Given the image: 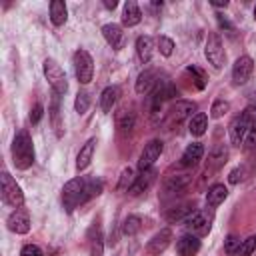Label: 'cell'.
<instances>
[{"label":"cell","instance_id":"cell-1","mask_svg":"<svg viewBox=\"0 0 256 256\" xmlns=\"http://www.w3.org/2000/svg\"><path fill=\"white\" fill-rule=\"evenodd\" d=\"M12 162L18 170H28L34 164V144L26 130H18L12 142Z\"/></svg>","mask_w":256,"mask_h":256},{"label":"cell","instance_id":"cell-2","mask_svg":"<svg viewBox=\"0 0 256 256\" xmlns=\"http://www.w3.org/2000/svg\"><path fill=\"white\" fill-rule=\"evenodd\" d=\"M86 202V178H72L62 188V206L72 214L80 204Z\"/></svg>","mask_w":256,"mask_h":256},{"label":"cell","instance_id":"cell-3","mask_svg":"<svg viewBox=\"0 0 256 256\" xmlns=\"http://www.w3.org/2000/svg\"><path fill=\"white\" fill-rule=\"evenodd\" d=\"M44 76L52 88L54 94H64L68 90V82H66V74L62 70V66L54 60V58H46L44 60Z\"/></svg>","mask_w":256,"mask_h":256},{"label":"cell","instance_id":"cell-4","mask_svg":"<svg viewBox=\"0 0 256 256\" xmlns=\"http://www.w3.org/2000/svg\"><path fill=\"white\" fill-rule=\"evenodd\" d=\"M0 182H2V200L12 208H20L24 204V194L22 188L16 184V180L8 172H2Z\"/></svg>","mask_w":256,"mask_h":256},{"label":"cell","instance_id":"cell-5","mask_svg":"<svg viewBox=\"0 0 256 256\" xmlns=\"http://www.w3.org/2000/svg\"><path fill=\"white\" fill-rule=\"evenodd\" d=\"M184 226L188 230V234H194V236H206L210 232V226H212V214L208 210H194L186 220H184Z\"/></svg>","mask_w":256,"mask_h":256},{"label":"cell","instance_id":"cell-6","mask_svg":"<svg viewBox=\"0 0 256 256\" xmlns=\"http://www.w3.org/2000/svg\"><path fill=\"white\" fill-rule=\"evenodd\" d=\"M204 54H206V60L216 68L220 70L224 66V60H226V52L222 48V40H220V34L218 32H210L208 38H206V46H204Z\"/></svg>","mask_w":256,"mask_h":256},{"label":"cell","instance_id":"cell-7","mask_svg":"<svg viewBox=\"0 0 256 256\" xmlns=\"http://www.w3.org/2000/svg\"><path fill=\"white\" fill-rule=\"evenodd\" d=\"M72 62H74V72H76L78 82L80 84H88L92 80V76H94V60H92V56L86 50L80 48V50L74 52Z\"/></svg>","mask_w":256,"mask_h":256},{"label":"cell","instance_id":"cell-8","mask_svg":"<svg viewBox=\"0 0 256 256\" xmlns=\"http://www.w3.org/2000/svg\"><path fill=\"white\" fill-rule=\"evenodd\" d=\"M160 154H162V140H156V138L150 140V142L144 146V150H142V154H140V160H138L140 172L152 168L154 162L160 158Z\"/></svg>","mask_w":256,"mask_h":256},{"label":"cell","instance_id":"cell-9","mask_svg":"<svg viewBox=\"0 0 256 256\" xmlns=\"http://www.w3.org/2000/svg\"><path fill=\"white\" fill-rule=\"evenodd\" d=\"M252 70H254V60L250 56H240L234 66H232V80L236 86L240 84H246L248 78L252 76Z\"/></svg>","mask_w":256,"mask_h":256},{"label":"cell","instance_id":"cell-10","mask_svg":"<svg viewBox=\"0 0 256 256\" xmlns=\"http://www.w3.org/2000/svg\"><path fill=\"white\" fill-rule=\"evenodd\" d=\"M170 240H172V230H170V228H162L160 232H156V234L148 240L146 252H148L150 256H158V254H162V252L168 248Z\"/></svg>","mask_w":256,"mask_h":256},{"label":"cell","instance_id":"cell-11","mask_svg":"<svg viewBox=\"0 0 256 256\" xmlns=\"http://www.w3.org/2000/svg\"><path fill=\"white\" fill-rule=\"evenodd\" d=\"M102 36H104V40H106L114 50L124 48L126 34H124V30H122V26H118V24H114V22L104 24V26H102Z\"/></svg>","mask_w":256,"mask_h":256},{"label":"cell","instance_id":"cell-12","mask_svg":"<svg viewBox=\"0 0 256 256\" xmlns=\"http://www.w3.org/2000/svg\"><path fill=\"white\" fill-rule=\"evenodd\" d=\"M6 224H8V228H10L12 232H16V234H26V232L30 230V216H28L26 210L16 208V210L8 216Z\"/></svg>","mask_w":256,"mask_h":256},{"label":"cell","instance_id":"cell-13","mask_svg":"<svg viewBox=\"0 0 256 256\" xmlns=\"http://www.w3.org/2000/svg\"><path fill=\"white\" fill-rule=\"evenodd\" d=\"M252 128L246 124V120L242 118V114L240 116H236L232 122H230V126H228V132H230V140H232V144L234 146H240L244 140H246V136H248V132H250Z\"/></svg>","mask_w":256,"mask_h":256},{"label":"cell","instance_id":"cell-14","mask_svg":"<svg viewBox=\"0 0 256 256\" xmlns=\"http://www.w3.org/2000/svg\"><path fill=\"white\" fill-rule=\"evenodd\" d=\"M192 182V176L190 174H174V176H168L164 180V194L170 196V194H180L188 188V184Z\"/></svg>","mask_w":256,"mask_h":256},{"label":"cell","instance_id":"cell-15","mask_svg":"<svg viewBox=\"0 0 256 256\" xmlns=\"http://www.w3.org/2000/svg\"><path fill=\"white\" fill-rule=\"evenodd\" d=\"M196 110H198L196 102H192V100H178V102L170 108V120L182 122V120H186V118H192V116H194L192 112H196Z\"/></svg>","mask_w":256,"mask_h":256},{"label":"cell","instance_id":"cell-16","mask_svg":"<svg viewBox=\"0 0 256 256\" xmlns=\"http://www.w3.org/2000/svg\"><path fill=\"white\" fill-rule=\"evenodd\" d=\"M198 250H200V240H198V236H194V234H184V236H180L178 242H176V252H178V256H196Z\"/></svg>","mask_w":256,"mask_h":256},{"label":"cell","instance_id":"cell-17","mask_svg":"<svg viewBox=\"0 0 256 256\" xmlns=\"http://www.w3.org/2000/svg\"><path fill=\"white\" fill-rule=\"evenodd\" d=\"M202 154H204V146L200 142H192L186 146V150L180 158V164L182 166H196L202 160Z\"/></svg>","mask_w":256,"mask_h":256},{"label":"cell","instance_id":"cell-18","mask_svg":"<svg viewBox=\"0 0 256 256\" xmlns=\"http://www.w3.org/2000/svg\"><path fill=\"white\" fill-rule=\"evenodd\" d=\"M140 20H142V12H140L138 4L134 0H128L124 4V12H122V24L128 26V28H132V26L140 24Z\"/></svg>","mask_w":256,"mask_h":256},{"label":"cell","instance_id":"cell-19","mask_svg":"<svg viewBox=\"0 0 256 256\" xmlns=\"http://www.w3.org/2000/svg\"><path fill=\"white\" fill-rule=\"evenodd\" d=\"M152 52H154V40L150 36H138L136 38V54L142 64H148L152 60Z\"/></svg>","mask_w":256,"mask_h":256},{"label":"cell","instance_id":"cell-20","mask_svg":"<svg viewBox=\"0 0 256 256\" xmlns=\"http://www.w3.org/2000/svg\"><path fill=\"white\" fill-rule=\"evenodd\" d=\"M94 148H96V138H88L86 144L80 148L78 156H76V170H86L90 160H92V154H94Z\"/></svg>","mask_w":256,"mask_h":256},{"label":"cell","instance_id":"cell-21","mask_svg":"<svg viewBox=\"0 0 256 256\" xmlns=\"http://www.w3.org/2000/svg\"><path fill=\"white\" fill-rule=\"evenodd\" d=\"M158 84L156 80V74L152 70H144L138 74V80H136V92L138 94H148L154 90V86Z\"/></svg>","mask_w":256,"mask_h":256},{"label":"cell","instance_id":"cell-22","mask_svg":"<svg viewBox=\"0 0 256 256\" xmlns=\"http://www.w3.org/2000/svg\"><path fill=\"white\" fill-rule=\"evenodd\" d=\"M154 170L152 168H148V170H142L140 172V176H136V180H134V184H132V188H130V194L132 196H138V194H142L144 190H148V186L152 184V180H154Z\"/></svg>","mask_w":256,"mask_h":256},{"label":"cell","instance_id":"cell-23","mask_svg":"<svg viewBox=\"0 0 256 256\" xmlns=\"http://www.w3.org/2000/svg\"><path fill=\"white\" fill-rule=\"evenodd\" d=\"M226 196H228V188L224 184H212L206 192V204L210 208H216L218 204H222L226 200Z\"/></svg>","mask_w":256,"mask_h":256},{"label":"cell","instance_id":"cell-24","mask_svg":"<svg viewBox=\"0 0 256 256\" xmlns=\"http://www.w3.org/2000/svg\"><path fill=\"white\" fill-rule=\"evenodd\" d=\"M118 96H120V88H118V86H108V88H104L102 94H100V108H102V112H106V114L112 112V108H114Z\"/></svg>","mask_w":256,"mask_h":256},{"label":"cell","instance_id":"cell-25","mask_svg":"<svg viewBox=\"0 0 256 256\" xmlns=\"http://www.w3.org/2000/svg\"><path fill=\"white\" fill-rule=\"evenodd\" d=\"M134 124H136L134 112L122 108V110L118 112V116H116V128H118V132H120V134H128V132L134 128Z\"/></svg>","mask_w":256,"mask_h":256},{"label":"cell","instance_id":"cell-26","mask_svg":"<svg viewBox=\"0 0 256 256\" xmlns=\"http://www.w3.org/2000/svg\"><path fill=\"white\" fill-rule=\"evenodd\" d=\"M68 18V10H66V4L62 0H52L50 2V20L54 26H62Z\"/></svg>","mask_w":256,"mask_h":256},{"label":"cell","instance_id":"cell-27","mask_svg":"<svg viewBox=\"0 0 256 256\" xmlns=\"http://www.w3.org/2000/svg\"><path fill=\"white\" fill-rule=\"evenodd\" d=\"M208 128V116L204 112H196L190 120H188V130L192 136H202Z\"/></svg>","mask_w":256,"mask_h":256},{"label":"cell","instance_id":"cell-28","mask_svg":"<svg viewBox=\"0 0 256 256\" xmlns=\"http://www.w3.org/2000/svg\"><path fill=\"white\" fill-rule=\"evenodd\" d=\"M88 242H90V256H102L104 254V244H102V234L98 224H94L88 232Z\"/></svg>","mask_w":256,"mask_h":256},{"label":"cell","instance_id":"cell-29","mask_svg":"<svg viewBox=\"0 0 256 256\" xmlns=\"http://www.w3.org/2000/svg\"><path fill=\"white\" fill-rule=\"evenodd\" d=\"M226 158H228V150H226L224 146H216V148L210 152V156H208V168H210V170H218L220 166H224ZM208 168H206V170H208Z\"/></svg>","mask_w":256,"mask_h":256},{"label":"cell","instance_id":"cell-30","mask_svg":"<svg viewBox=\"0 0 256 256\" xmlns=\"http://www.w3.org/2000/svg\"><path fill=\"white\" fill-rule=\"evenodd\" d=\"M192 212H194V210H192L190 204H182V206H178V208H170V210L166 212V220H168V222H184Z\"/></svg>","mask_w":256,"mask_h":256},{"label":"cell","instance_id":"cell-31","mask_svg":"<svg viewBox=\"0 0 256 256\" xmlns=\"http://www.w3.org/2000/svg\"><path fill=\"white\" fill-rule=\"evenodd\" d=\"M50 116H52V126H54V130H56V136H62V122H60V100H58V94H54V98H52Z\"/></svg>","mask_w":256,"mask_h":256},{"label":"cell","instance_id":"cell-32","mask_svg":"<svg viewBox=\"0 0 256 256\" xmlns=\"http://www.w3.org/2000/svg\"><path fill=\"white\" fill-rule=\"evenodd\" d=\"M140 228H142V220H140V216H134V214L128 216L124 220V224H122V232L126 236H136L140 232Z\"/></svg>","mask_w":256,"mask_h":256},{"label":"cell","instance_id":"cell-33","mask_svg":"<svg viewBox=\"0 0 256 256\" xmlns=\"http://www.w3.org/2000/svg\"><path fill=\"white\" fill-rule=\"evenodd\" d=\"M134 180H136V176H134V170L128 166V168H124L122 170V174H120V180H118V192H124V190H128L130 192V188H132V184H134Z\"/></svg>","mask_w":256,"mask_h":256},{"label":"cell","instance_id":"cell-34","mask_svg":"<svg viewBox=\"0 0 256 256\" xmlns=\"http://www.w3.org/2000/svg\"><path fill=\"white\" fill-rule=\"evenodd\" d=\"M102 188H104V184L100 178H86V200L98 196L102 192Z\"/></svg>","mask_w":256,"mask_h":256},{"label":"cell","instance_id":"cell-35","mask_svg":"<svg viewBox=\"0 0 256 256\" xmlns=\"http://www.w3.org/2000/svg\"><path fill=\"white\" fill-rule=\"evenodd\" d=\"M74 108H76V112L78 114H86V110L90 108V96H88V92H78L76 94V100H74Z\"/></svg>","mask_w":256,"mask_h":256},{"label":"cell","instance_id":"cell-36","mask_svg":"<svg viewBox=\"0 0 256 256\" xmlns=\"http://www.w3.org/2000/svg\"><path fill=\"white\" fill-rule=\"evenodd\" d=\"M156 44H158V50H160L162 56H170L174 52V40L168 38V36H158Z\"/></svg>","mask_w":256,"mask_h":256},{"label":"cell","instance_id":"cell-37","mask_svg":"<svg viewBox=\"0 0 256 256\" xmlns=\"http://www.w3.org/2000/svg\"><path fill=\"white\" fill-rule=\"evenodd\" d=\"M186 72L192 76V80H194L196 88H198V90H204V86H206V76H204V72H202V70H198L196 66H188V68H186Z\"/></svg>","mask_w":256,"mask_h":256},{"label":"cell","instance_id":"cell-38","mask_svg":"<svg viewBox=\"0 0 256 256\" xmlns=\"http://www.w3.org/2000/svg\"><path fill=\"white\" fill-rule=\"evenodd\" d=\"M228 110H230V104L226 100H214V104L210 108V116L212 118H222Z\"/></svg>","mask_w":256,"mask_h":256},{"label":"cell","instance_id":"cell-39","mask_svg":"<svg viewBox=\"0 0 256 256\" xmlns=\"http://www.w3.org/2000/svg\"><path fill=\"white\" fill-rule=\"evenodd\" d=\"M254 250H256V236H248L246 240H242L238 248V256H252Z\"/></svg>","mask_w":256,"mask_h":256},{"label":"cell","instance_id":"cell-40","mask_svg":"<svg viewBox=\"0 0 256 256\" xmlns=\"http://www.w3.org/2000/svg\"><path fill=\"white\" fill-rule=\"evenodd\" d=\"M216 22H218L220 30L226 32L228 36H234V34H236V26L228 20V16H224V14H216Z\"/></svg>","mask_w":256,"mask_h":256},{"label":"cell","instance_id":"cell-41","mask_svg":"<svg viewBox=\"0 0 256 256\" xmlns=\"http://www.w3.org/2000/svg\"><path fill=\"white\" fill-rule=\"evenodd\" d=\"M240 244H242V240H240L238 236L230 234V236L224 240V252H226V254H238V248H240Z\"/></svg>","mask_w":256,"mask_h":256},{"label":"cell","instance_id":"cell-42","mask_svg":"<svg viewBox=\"0 0 256 256\" xmlns=\"http://www.w3.org/2000/svg\"><path fill=\"white\" fill-rule=\"evenodd\" d=\"M242 118L246 120V124H248L252 130H256V104H248V106L244 108V112H242Z\"/></svg>","mask_w":256,"mask_h":256},{"label":"cell","instance_id":"cell-43","mask_svg":"<svg viewBox=\"0 0 256 256\" xmlns=\"http://www.w3.org/2000/svg\"><path fill=\"white\" fill-rule=\"evenodd\" d=\"M20 256H44V252H42V248L36 246V244H26V246H22Z\"/></svg>","mask_w":256,"mask_h":256},{"label":"cell","instance_id":"cell-44","mask_svg":"<svg viewBox=\"0 0 256 256\" xmlns=\"http://www.w3.org/2000/svg\"><path fill=\"white\" fill-rule=\"evenodd\" d=\"M42 116H44V106L38 102V104H34L32 110H30V122H32V124H38V122L42 120Z\"/></svg>","mask_w":256,"mask_h":256},{"label":"cell","instance_id":"cell-45","mask_svg":"<svg viewBox=\"0 0 256 256\" xmlns=\"http://www.w3.org/2000/svg\"><path fill=\"white\" fill-rule=\"evenodd\" d=\"M242 178H244V168H234V170L228 174V182H230V184H238Z\"/></svg>","mask_w":256,"mask_h":256},{"label":"cell","instance_id":"cell-46","mask_svg":"<svg viewBox=\"0 0 256 256\" xmlns=\"http://www.w3.org/2000/svg\"><path fill=\"white\" fill-rule=\"evenodd\" d=\"M210 4H212L214 8H226V6H228V0H212Z\"/></svg>","mask_w":256,"mask_h":256},{"label":"cell","instance_id":"cell-47","mask_svg":"<svg viewBox=\"0 0 256 256\" xmlns=\"http://www.w3.org/2000/svg\"><path fill=\"white\" fill-rule=\"evenodd\" d=\"M116 4H118L116 0H106V2H104V8H108V10H114V8H116Z\"/></svg>","mask_w":256,"mask_h":256},{"label":"cell","instance_id":"cell-48","mask_svg":"<svg viewBox=\"0 0 256 256\" xmlns=\"http://www.w3.org/2000/svg\"><path fill=\"white\" fill-rule=\"evenodd\" d=\"M254 18H256V6H254Z\"/></svg>","mask_w":256,"mask_h":256}]
</instances>
